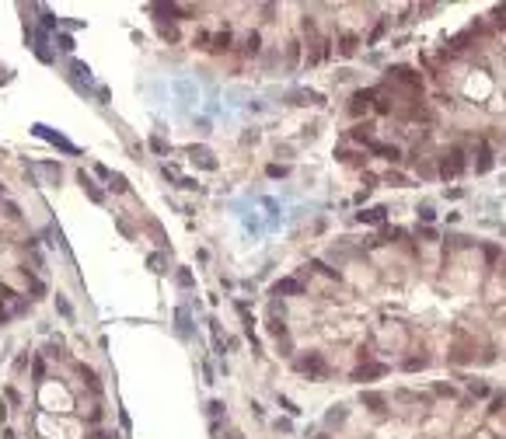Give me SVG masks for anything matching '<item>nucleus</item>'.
<instances>
[{"label": "nucleus", "instance_id": "nucleus-1", "mask_svg": "<svg viewBox=\"0 0 506 439\" xmlns=\"http://www.w3.org/2000/svg\"><path fill=\"white\" fill-rule=\"evenodd\" d=\"M297 369L307 373V376H314V380H325V376H328V363H325L318 352H307L304 359H297Z\"/></svg>", "mask_w": 506, "mask_h": 439}, {"label": "nucleus", "instance_id": "nucleus-2", "mask_svg": "<svg viewBox=\"0 0 506 439\" xmlns=\"http://www.w3.org/2000/svg\"><path fill=\"white\" fill-rule=\"evenodd\" d=\"M461 167H464V153H461V150H450V153L440 160V178H457Z\"/></svg>", "mask_w": 506, "mask_h": 439}, {"label": "nucleus", "instance_id": "nucleus-3", "mask_svg": "<svg viewBox=\"0 0 506 439\" xmlns=\"http://www.w3.org/2000/svg\"><path fill=\"white\" fill-rule=\"evenodd\" d=\"M388 73H391L398 84H405V87H412V91H423V80H419L416 70H409V67H391Z\"/></svg>", "mask_w": 506, "mask_h": 439}, {"label": "nucleus", "instance_id": "nucleus-4", "mask_svg": "<svg viewBox=\"0 0 506 439\" xmlns=\"http://www.w3.org/2000/svg\"><path fill=\"white\" fill-rule=\"evenodd\" d=\"M35 136H42V140H49V143H56L60 150H67V153H77V146L67 140V136H60V133H53V129H46V126H35Z\"/></svg>", "mask_w": 506, "mask_h": 439}, {"label": "nucleus", "instance_id": "nucleus-5", "mask_svg": "<svg viewBox=\"0 0 506 439\" xmlns=\"http://www.w3.org/2000/svg\"><path fill=\"white\" fill-rule=\"evenodd\" d=\"M273 293H276V296H300V293H304V283H300V279H280V283H273Z\"/></svg>", "mask_w": 506, "mask_h": 439}, {"label": "nucleus", "instance_id": "nucleus-6", "mask_svg": "<svg viewBox=\"0 0 506 439\" xmlns=\"http://www.w3.org/2000/svg\"><path fill=\"white\" fill-rule=\"evenodd\" d=\"M189 157H192L199 167H206V171H217V160H213V153H210L206 146H192V150H189Z\"/></svg>", "mask_w": 506, "mask_h": 439}, {"label": "nucleus", "instance_id": "nucleus-7", "mask_svg": "<svg viewBox=\"0 0 506 439\" xmlns=\"http://www.w3.org/2000/svg\"><path fill=\"white\" fill-rule=\"evenodd\" d=\"M384 373H388L384 363H366V366H360V369L353 373V380H373V376H384Z\"/></svg>", "mask_w": 506, "mask_h": 439}, {"label": "nucleus", "instance_id": "nucleus-8", "mask_svg": "<svg viewBox=\"0 0 506 439\" xmlns=\"http://www.w3.org/2000/svg\"><path fill=\"white\" fill-rule=\"evenodd\" d=\"M370 101H373V91H356V94H353L349 112H353V115H360V112H366V108H370Z\"/></svg>", "mask_w": 506, "mask_h": 439}, {"label": "nucleus", "instance_id": "nucleus-9", "mask_svg": "<svg viewBox=\"0 0 506 439\" xmlns=\"http://www.w3.org/2000/svg\"><path fill=\"white\" fill-rule=\"evenodd\" d=\"M80 185H84V192H87V199H91V202H98V206L105 202V192H101V188H98V185H94L87 174H80Z\"/></svg>", "mask_w": 506, "mask_h": 439}, {"label": "nucleus", "instance_id": "nucleus-10", "mask_svg": "<svg viewBox=\"0 0 506 439\" xmlns=\"http://www.w3.org/2000/svg\"><path fill=\"white\" fill-rule=\"evenodd\" d=\"M384 216H388V209H384V206H373V209H363L360 213V223H384Z\"/></svg>", "mask_w": 506, "mask_h": 439}, {"label": "nucleus", "instance_id": "nucleus-11", "mask_svg": "<svg viewBox=\"0 0 506 439\" xmlns=\"http://www.w3.org/2000/svg\"><path fill=\"white\" fill-rule=\"evenodd\" d=\"M370 150H373V153H381V157H388L391 164L402 157V150H398V146H388V143H370Z\"/></svg>", "mask_w": 506, "mask_h": 439}, {"label": "nucleus", "instance_id": "nucleus-12", "mask_svg": "<svg viewBox=\"0 0 506 439\" xmlns=\"http://www.w3.org/2000/svg\"><path fill=\"white\" fill-rule=\"evenodd\" d=\"M363 404H366V408H373V411H377V415H381V411H384V404H388V401H384V397H381V394H373V390H366V394H363Z\"/></svg>", "mask_w": 506, "mask_h": 439}, {"label": "nucleus", "instance_id": "nucleus-13", "mask_svg": "<svg viewBox=\"0 0 506 439\" xmlns=\"http://www.w3.org/2000/svg\"><path fill=\"white\" fill-rule=\"evenodd\" d=\"M356 42H360L356 35H342V39H339V53H342V56H353V53H356Z\"/></svg>", "mask_w": 506, "mask_h": 439}, {"label": "nucleus", "instance_id": "nucleus-14", "mask_svg": "<svg viewBox=\"0 0 506 439\" xmlns=\"http://www.w3.org/2000/svg\"><path fill=\"white\" fill-rule=\"evenodd\" d=\"M492 167V153H489V146L482 143L478 146V171H489Z\"/></svg>", "mask_w": 506, "mask_h": 439}, {"label": "nucleus", "instance_id": "nucleus-15", "mask_svg": "<svg viewBox=\"0 0 506 439\" xmlns=\"http://www.w3.org/2000/svg\"><path fill=\"white\" fill-rule=\"evenodd\" d=\"M25 279H28V290L35 293V296H42V293H46V283H42V279H35L28 269H25Z\"/></svg>", "mask_w": 506, "mask_h": 439}, {"label": "nucleus", "instance_id": "nucleus-16", "mask_svg": "<svg viewBox=\"0 0 506 439\" xmlns=\"http://www.w3.org/2000/svg\"><path fill=\"white\" fill-rule=\"evenodd\" d=\"M311 269H318V272H321V276H328V279H335V283H339V279H342V276H339V272H335V269H328V265H325V262H318V258H314V262H311Z\"/></svg>", "mask_w": 506, "mask_h": 439}, {"label": "nucleus", "instance_id": "nucleus-17", "mask_svg": "<svg viewBox=\"0 0 506 439\" xmlns=\"http://www.w3.org/2000/svg\"><path fill=\"white\" fill-rule=\"evenodd\" d=\"M259 46H262V39H259V32H251L244 39V53H259Z\"/></svg>", "mask_w": 506, "mask_h": 439}, {"label": "nucleus", "instance_id": "nucleus-18", "mask_svg": "<svg viewBox=\"0 0 506 439\" xmlns=\"http://www.w3.org/2000/svg\"><path fill=\"white\" fill-rule=\"evenodd\" d=\"M175 283H178L182 290H189V286H192V272H189V269H178V276H175Z\"/></svg>", "mask_w": 506, "mask_h": 439}, {"label": "nucleus", "instance_id": "nucleus-19", "mask_svg": "<svg viewBox=\"0 0 506 439\" xmlns=\"http://www.w3.org/2000/svg\"><path fill=\"white\" fill-rule=\"evenodd\" d=\"M147 265H150L154 272H164V255H161V251H157V255H150V258H147Z\"/></svg>", "mask_w": 506, "mask_h": 439}, {"label": "nucleus", "instance_id": "nucleus-20", "mask_svg": "<svg viewBox=\"0 0 506 439\" xmlns=\"http://www.w3.org/2000/svg\"><path fill=\"white\" fill-rule=\"evenodd\" d=\"M266 174H269V178H283V174H287V167H283V164H269V167H266Z\"/></svg>", "mask_w": 506, "mask_h": 439}, {"label": "nucleus", "instance_id": "nucleus-21", "mask_svg": "<svg viewBox=\"0 0 506 439\" xmlns=\"http://www.w3.org/2000/svg\"><path fill=\"white\" fill-rule=\"evenodd\" d=\"M112 188H115V192H130V185H126L122 174H112Z\"/></svg>", "mask_w": 506, "mask_h": 439}, {"label": "nucleus", "instance_id": "nucleus-22", "mask_svg": "<svg viewBox=\"0 0 506 439\" xmlns=\"http://www.w3.org/2000/svg\"><path fill=\"white\" fill-rule=\"evenodd\" d=\"M269 331H273L276 338H287V324H283V321H273V324H269Z\"/></svg>", "mask_w": 506, "mask_h": 439}, {"label": "nucleus", "instance_id": "nucleus-23", "mask_svg": "<svg viewBox=\"0 0 506 439\" xmlns=\"http://www.w3.org/2000/svg\"><path fill=\"white\" fill-rule=\"evenodd\" d=\"M56 307H60V314H63V317H73V307L63 300V296H56Z\"/></svg>", "mask_w": 506, "mask_h": 439}, {"label": "nucleus", "instance_id": "nucleus-24", "mask_svg": "<svg viewBox=\"0 0 506 439\" xmlns=\"http://www.w3.org/2000/svg\"><path fill=\"white\" fill-rule=\"evenodd\" d=\"M42 32H56V18L53 14H42Z\"/></svg>", "mask_w": 506, "mask_h": 439}, {"label": "nucleus", "instance_id": "nucleus-25", "mask_svg": "<svg viewBox=\"0 0 506 439\" xmlns=\"http://www.w3.org/2000/svg\"><path fill=\"white\" fill-rule=\"evenodd\" d=\"M339 422H346V411L339 408V411H328V425H339Z\"/></svg>", "mask_w": 506, "mask_h": 439}, {"label": "nucleus", "instance_id": "nucleus-26", "mask_svg": "<svg viewBox=\"0 0 506 439\" xmlns=\"http://www.w3.org/2000/svg\"><path fill=\"white\" fill-rule=\"evenodd\" d=\"M56 42H60V49H63V53H73V39H70V35H60Z\"/></svg>", "mask_w": 506, "mask_h": 439}, {"label": "nucleus", "instance_id": "nucleus-27", "mask_svg": "<svg viewBox=\"0 0 506 439\" xmlns=\"http://www.w3.org/2000/svg\"><path fill=\"white\" fill-rule=\"evenodd\" d=\"M32 373H35V380H42V376H46V363L35 359V363H32Z\"/></svg>", "mask_w": 506, "mask_h": 439}, {"label": "nucleus", "instance_id": "nucleus-28", "mask_svg": "<svg viewBox=\"0 0 506 439\" xmlns=\"http://www.w3.org/2000/svg\"><path fill=\"white\" fill-rule=\"evenodd\" d=\"M178 185H182V188H189V192H196V188H199V181H196V178H178Z\"/></svg>", "mask_w": 506, "mask_h": 439}, {"label": "nucleus", "instance_id": "nucleus-29", "mask_svg": "<svg viewBox=\"0 0 506 439\" xmlns=\"http://www.w3.org/2000/svg\"><path fill=\"white\" fill-rule=\"evenodd\" d=\"M423 366H426V359H409V363H405V369H409V373H416V369H423Z\"/></svg>", "mask_w": 506, "mask_h": 439}, {"label": "nucleus", "instance_id": "nucleus-30", "mask_svg": "<svg viewBox=\"0 0 506 439\" xmlns=\"http://www.w3.org/2000/svg\"><path fill=\"white\" fill-rule=\"evenodd\" d=\"M150 146H154L157 153H164V150H168V146H164V140H161V136H154V140H150Z\"/></svg>", "mask_w": 506, "mask_h": 439}, {"label": "nucleus", "instance_id": "nucleus-31", "mask_svg": "<svg viewBox=\"0 0 506 439\" xmlns=\"http://www.w3.org/2000/svg\"><path fill=\"white\" fill-rule=\"evenodd\" d=\"M87 439H115V432H94V436H87Z\"/></svg>", "mask_w": 506, "mask_h": 439}, {"label": "nucleus", "instance_id": "nucleus-32", "mask_svg": "<svg viewBox=\"0 0 506 439\" xmlns=\"http://www.w3.org/2000/svg\"><path fill=\"white\" fill-rule=\"evenodd\" d=\"M4 321H7V310H0V324H4Z\"/></svg>", "mask_w": 506, "mask_h": 439}, {"label": "nucleus", "instance_id": "nucleus-33", "mask_svg": "<svg viewBox=\"0 0 506 439\" xmlns=\"http://www.w3.org/2000/svg\"><path fill=\"white\" fill-rule=\"evenodd\" d=\"M318 439H328V436H318Z\"/></svg>", "mask_w": 506, "mask_h": 439}]
</instances>
